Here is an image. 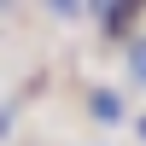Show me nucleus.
Here are the masks:
<instances>
[{"label":"nucleus","instance_id":"f257e3e1","mask_svg":"<svg viewBox=\"0 0 146 146\" xmlns=\"http://www.w3.org/2000/svg\"><path fill=\"white\" fill-rule=\"evenodd\" d=\"M94 117H100V123H117V117H123V100H117V94H94Z\"/></svg>","mask_w":146,"mask_h":146},{"label":"nucleus","instance_id":"f03ea898","mask_svg":"<svg viewBox=\"0 0 146 146\" xmlns=\"http://www.w3.org/2000/svg\"><path fill=\"white\" fill-rule=\"evenodd\" d=\"M129 58H135V76L146 82V41H135V53H129Z\"/></svg>","mask_w":146,"mask_h":146},{"label":"nucleus","instance_id":"7ed1b4c3","mask_svg":"<svg viewBox=\"0 0 146 146\" xmlns=\"http://www.w3.org/2000/svg\"><path fill=\"white\" fill-rule=\"evenodd\" d=\"M140 135H146V117H140Z\"/></svg>","mask_w":146,"mask_h":146}]
</instances>
